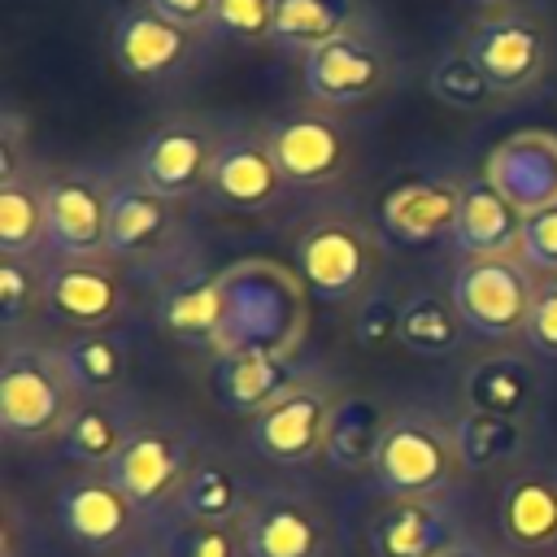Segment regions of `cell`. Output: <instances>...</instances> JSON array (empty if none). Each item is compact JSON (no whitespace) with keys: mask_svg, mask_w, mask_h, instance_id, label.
<instances>
[{"mask_svg":"<svg viewBox=\"0 0 557 557\" xmlns=\"http://www.w3.org/2000/svg\"><path fill=\"white\" fill-rule=\"evenodd\" d=\"M222 292V326L213 339L218 357L239 352H274L296 357L309 331V287L300 270L274 257H239L218 270Z\"/></svg>","mask_w":557,"mask_h":557,"instance_id":"1","label":"cell"},{"mask_svg":"<svg viewBox=\"0 0 557 557\" xmlns=\"http://www.w3.org/2000/svg\"><path fill=\"white\" fill-rule=\"evenodd\" d=\"M78 387L65 370L61 348L4 339L0 357V426L9 444L61 440L70 413L78 409Z\"/></svg>","mask_w":557,"mask_h":557,"instance_id":"2","label":"cell"},{"mask_svg":"<svg viewBox=\"0 0 557 557\" xmlns=\"http://www.w3.org/2000/svg\"><path fill=\"white\" fill-rule=\"evenodd\" d=\"M370 474L379 492L392 500H422V496L453 492L466 474L453 422H440L422 409H405L387 418Z\"/></svg>","mask_w":557,"mask_h":557,"instance_id":"3","label":"cell"},{"mask_svg":"<svg viewBox=\"0 0 557 557\" xmlns=\"http://www.w3.org/2000/svg\"><path fill=\"white\" fill-rule=\"evenodd\" d=\"M296 270L309 296L339 305L370 287L379 270V244L366 222L348 213H322L296 235Z\"/></svg>","mask_w":557,"mask_h":557,"instance_id":"4","label":"cell"},{"mask_svg":"<svg viewBox=\"0 0 557 557\" xmlns=\"http://www.w3.org/2000/svg\"><path fill=\"white\" fill-rule=\"evenodd\" d=\"M535 287L540 283L522 257H466L453 270L448 300L457 305L470 335L509 339V335L527 331Z\"/></svg>","mask_w":557,"mask_h":557,"instance_id":"5","label":"cell"},{"mask_svg":"<svg viewBox=\"0 0 557 557\" xmlns=\"http://www.w3.org/2000/svg\"><path fill=\"white\" fill-rule=\"evenodd\" d=\"M300 83L318 109H352L392 83V52L374 30L352 26L300 57Z\"/></svg>","mask_w":557,"mask_h":557,"instance_id":"6","label":"cell"},{"mask_svg":"<svg viewBox=\"0 0 557 557\" xmlns=\"http://www.w3.org/2000/svg\"><path fill=\"white\" fill-rule=\"evenodd\" d=\"M183 200L152 191L139 178L109 183V239L104 257L131 261V265H174L183 244Z\"/></svg>","mask_w":557,"mask_h":557,"instance_id":"7","label":"cell"},{"mask_svg":"<svg viewBox=\"0 0 557 557\" xmlns=\"http://www.w3.org/2000/svg\"><path fill=\"white\" fill-rule=\"evenodd\" d=\"M466 52L500 96H513L540 83L548 65V26L531 9L505 4L466 30Z\"/></svg>","mask_w":557,"mask_h":557,"instance_id":"8","label":"cell"},{"mask_svg":"<svg viewBox=\"0 0 557 557\" xmlns=\"http://www.w3.org/2000/svg\"><path fill=\"white\" fill-rule=\"evenodd\" d=\"M191 466H196L191 448H187V440L178 431L144 422V426H135L126 435V444L104 466V474L139 513H152V509H161L165 500L178 496V487L191 474Z\"/></svg>","mask_w":557,"mask_h":557,"instance_id":"9","label":"cell"},{"mask_svg":"<svg viewBox=\"0 0 557 557\" xmlns=\"http://www.w3.org/2000/svg\"><path fill=\"white\" fill-rule=\"evenodd\" d=\"M218 139L205 122L196 117H170L161 122L139 148H135V178L148 183L161 196L187 200L209 187V170L218 157Z\"/></svg>","mask_w":557,"mask_h":557,"instance_id":"10","label":"cell"},{"mask_svg":"<svg viewBox=\"0 0 557 557\" xmlns=\"http://www.w3.org/2000/svg\"><path fill=\"white\" fill-rule=\"evenodd\" d=\"M335 400L339 396L322 379H300L252 418V448L274 466H305L309 457H322Z\"/></svg>","mask_w":557,"mask_h":557,"instance_id":"11","label":"cell"},{"mask_svg":"<svg viewBox=\"0 0 557 557\" xmlns=\"http://www.w3.org/2000/svg\"><path fill=\"white\" fill-rule=\"evenodd\" d=\"M239 540L248 557H322L331 527L309 496L257 492L239 518Z\"/></svg>","mask_w":557,"mask_h":557,"instance_id":"12","label":"cell"},{"mask_svg":"<svg viewBox=\"0 0 557 557\" xmlns=\"http://www.w3.org/2000/svg\"><path fill=\"white\" fill-rule=\"evenodd\" d=\"M48 248L61 261H96L109 239V187L91 174H48L44 178Z\"/></svg>","mask_w":557,"mask_h":557,"instance_id":"13","label":"cell"},{"mask_svg":"<svg viewBox=\"0 0 557 557\" xmlns=\"http://www.w3.org/2000/svg\"><path fill=\"white\" fill-rule=\"evenodd\" d=\"M265 139H270V152H274L283 178L296 187H318L348 170V135H344L339 117L326 109L283 113L265 131Z\"/></svg>","mask_w":557,"mask_h":557,"instance_id":"14","label":"cell"},{"mask_svg":"<svg viewBox=\"0 0 557 557\" xmlns=\"http://www.w3.org/2000/svg\"><path fill=\"white\" fill-rule=\"evenodd\" d=\"M461 183L466 178H444V174H409L392 183L379 205V231L405 248H426L453 235L461 209Z\"/></svg>","mask_w":557,"mask_h":557,"instance_id":"15","label":"cell"},{"mask_svg":"<svg viewBox=\"0 0 557 557\" xmlns=\"http://www.w3.org/2000/svg\"><path fill=\"white\" fill-rule=\"evenodd\" d=\"M479 174L522 213H540L557 205V135L540 126L513 131L487 152Z\"/></svg>","mask_w":557,"mask_h":557,"instance_id":"16","label":"cell"},{"mask_svg":"<svg viewBox=\"0 0 557 557\" xmlns=\"http://www.w3.org/2000/svg\"><path fill=\"white\" fill-rule=\"evenodd\" d=\"M287 178L270 152V139L257 131H231L218 139V157L209 170V196L239 213H261L283 196Z\"/></svg>","mask_w":557,"mask_h":557,"instance_id":"17","label":"cell"},{"mask_svg":"<svg viewBox=\"0 0 557 557\" xmlns=\"http://www.w3.org/2000/svg\"><path fill=\"white\" fill-rule=\"evenodd\" d=\"M370 557H444L461 540V513L457 505L440 496L422 500H392L370 518Z\"/></svg>","mask_w":557,"mask_h":557,"instance_id":"18","label":"cell"},{"mask_svg":"<svg viewBox=\"0 0 557 557\" xmlns=\"http://www.w3.org/2000/svg\"><path fill=\"white\" fill-rule=\"evenodd\" d=\"M191 57V30L157 17L148 4H131L113 22V61L135 83H165Z\"/></svg>","mask_w":557,"mask_h":557,"instance_id":"19","label":"cell"},{"mask_svg":"<svg viewBox=\"0 0 557 557\" xmlns=\"http://www.w3.org/2000/svg\"><path fill=\"white\" fill-rule=\"evenodd\" d=\"M57 527L83 544V548H117L131 531H135V518L139 509L109 483V474H83L74 483H65L57 492Z\"/></svg>","mask_w":557,"mask_h":557,"instance_id":"20","label":"cell"},{"mask_svg":"<svg viewBox=\"0 0 557 557\" xmlns=\"http://www.w3.org/2000/svg\"><path fill=\"white\" fill-rule=\"evenodd\" d=\"M126 305L122 278L96 261H52L48 265V287H44V309L74 331H96L109 326Z\"/></svg>","mask_w":557,"mask_h":557,"instance_id":"21","label":"cell"},{"mask_svg":"<svg viewBox=\"0 0 557 557\" xmlns=\"http://www.w3.org/2000/svg\"><path fill=\"white\" fill-rule=\"evenodd\" d=\"M522 226H527V213L513 200H505L483 174H474L461 183V209L448 244L461 257H518Z\"/></svg>","mask_w":557,"mask_h":557,"instance_id":"22","label":"cell"},{"mask_svg":"<svg viewBox=\"0 0 557 557\" xmlns=\"http://www.w3.org/2000/svg\"><path fill=\"white\" fill-rule=\"evenodd\" d=\"M305 374V366H296V357H274V352H239V357H218L213 370V392L222 400V409L231 413H261L265 405H274L283 392H292Z\"/></svg>","mask_w":557,"mask_h":557,"instance_id":"23","label":"cell"},{"mask_svg":"<svg viewBox=\"0 0 557 557\" xmlns=\"http://www.w3.org/2000/svg\"><path fill=\"white\" fill-rule=\"evenodd\" d=\"M157 326L191 348H213L218 326H222V292H218V274H200V270H178L165 278L161 296H157Z\"/></svg>","mask_w":557,"mask_h":557,"instance_id":"24","label":"cell"},{"mask_svg":"<svg viewBox=\"0 0 557 557\" xmlns=\"http://www.w3.org/2000/svg\"><path fill=\"white\" fill-rule=\"evenodd\" d=\"M500 535L513 548H553L557 544V474L548 470H522L500 487Z\"/></svg>","mask_w":557,"mask_h":557,"instance_id":"25","label":"cell"},{"mask_svg":"<svg viewBox=\"0 0 557 557\" xmlns=\"http://www.w3.org/2000/svg\"><path fill=\"white\" fill-rule=\"evenodd\" d=\"M387 418L379 413V405L370 396H339L326 422V440H322V461L339 474H366L374 470L379 457V440H383Z\"/></svg>","mask_w":557,"mask_h":557,"instance_id":"26","label":"cell"},{"mask_svg":"<svg viewBox=\"0 0 557 557\" xmlns=\"http://www.w3.org/2000/svg\"><path fill=\"white\" fill-rule=\"evenodd\" d=\"M48 244L44 178L22 174L13 157H0V252L30 257Z\"/></svg>","mask_w":557,"mask_h":557,"instance_id":"27","label":"cell"},{"mask_svg":"<svg viewBox=\"0 0 557 557\" xmlns=\"http://www.w3.org/2000/svg\"><path fill=\"white\" fill-rule=\"evenodd\" d=\"M466 405L474 413H496V418H531L535 409V374L522 357H483L466 370L461 379Z\"/></svg>","mask_w":557,"mask_h":557,"instance_id":"28","label":"cell"},{"mask_svg":"<svg viewBox=\"0 0 557 557\" xmlns=\"http://www.w3.org/2000/svg\"><path fill=\"white\" fill-rule=\"evenodd\" d=\"M361 17V0H274V44L292 52H309L352 26Z\"/></svg>","mask_w":557,"mask_h":557,"instance_id":"29","label":"cell"},{"mask_svg":"<svg viewBox=\"0 0 557 557\" xmlns=\"http://www.w3.org/2000/svg\"><path fill=\"white\" fill-rule=\"evenodd\" d=\"M174 509L183 522H213V527H231L244 518L248 509V492L244 483L222 466V461H196L191 474L183 479Z\"/></svg>","mask_w":557,"mask_h":557,"instance_id":"30","label":"cell"},{"mask_svg":"<svg viewBox=\"0 0 557 557\" xmlns=\"http://www.w3.org/2000/svg\"><path fill=\"white\" fill-rule=\"evenodd\" d=\"M135 431V422H126L109 400L100 396H83L78 409L70 413L65 431H61V448L70 461L83 466H109L117 457V448L126 444V435Z\"/></svg>","mask_w":557,"mask_h":557,"instance_id":"31","label":"cell"},{"mask_svg":"<svg viewBox=\"0 0 557 557\" xmlns=\"http://www.w3.org/2000/svg\"><path fill=\"white\" fill-rule=\"evenodd\" d=\"M65 357V370L78 387V396H104L126 379V348L113 331L96 326V331H74L65 335V344H57Z\"/></svg>","mask_w":557,"mask_h":557,"instance_id":"32","label":"cell"},{"mask_svg":"<svg viewBox=\"0 0 557 557\" xmlns=\"http://www.w3.org/2000/svg\"><path fill=\"white\" fill-rule=\"evenodd\" d=\"M466 339V322L457 313L453 300L435 296V292H413L405 296L400 309V344L418 357H448L457 352Z\"/></svg>","mask_w":557,"mask_h":557,"instance_id":"33","label":"cell"},{"mask_svg":"<svg viewBox=\"0 0 557 557\" xmlns=\"http://www.w3.org/2000/svg\"><path fill=\"white\" fill-rule=\"evenodd\" d=\"M453 435H457L466 470L509 466L527 448V422L522 418H496V413H474V409H466L453 422Z\"/></svg>","mask_w":557,"mask_h":557,"instance_id":"34","label":"cell"},{"mask_svg":"<svg viewBox=\"0 0 557 557\" xmlns=\"http://www.w3.org/2000/svg\"><path fill=\"white\" fill-rule=\"evenodd\" d=\"M431 91L435 100L453 104V109H487L500 91L487 83V74L470 61V52H444L435 65H431Z\"/></svg>","mask_w":557,"mask_h":557,"instance_id":"35","label":"cell"},{"mask_svg":"<svg viewBox=\"0 0 557 557\" xmlns=\"http://www.w3.org/2000/svg\"><path fill=\"white\" fill-rule=\"evenodd\" d=\"M44 287H48V265L39 270L30 257H17V252L0 257V318H4V331H13L30 309L44 305Z\"/></svg>","mask_w":557,"mask_h":557,"instance_id":"36","label":"cell"},{"mask_svg":"<svg viewBox=\"0 0 557 557\" xmlns=\"http://www.w3.org/2000/svg\"><path fill=\"white\" fill-rule=\"evenodd\" d=\"M209 30L244 44L274 39V0H213Z\"/></svg>","mask_w":557,"mask_h":557,"instance_id":"37","label":"cell"},{"mask_svg":"<svg viewBox=\"0 0 557 557\" xmlns=\"http://www.w3.org/2000/svg\"><path fill=\"white\" fill-rule=\"evenodd\" d=\"M400 309L405 300H396L392 292H370L361 305H357V318H352V339L361 348H387L392 339H400Z\"/></svg>","mask_w":557,"mask_h":557,"instance_id":"38","label":"cell"},{"mask_svg":"<svg viewBox=\"0 0 557 557\" xmlns=\"http://www.w3.org/2000/svg\"><path fill=\"white\" fill-rule=\"evenodd\" d=\"M239 535L231 527H213V522H178L165 540V557H235L239 553Z\"/></svg>","mask_w":557,"mask_h":557,"instance_id":"39","label":"cell"},{"mask_svg":"<svg viewBox=\"0 0 557 557\" xmlns=\"http://www.w3.org/2000/svg\"><path fill=\"white\" fill-rule=\"evenodd\" d=\"M531 274H544V278H557V205L540 209V213H527V226H522V252Z\"/></svg>","mask_w":557,"mask_h":557,"instance_id":"40","label":"cell"},{"mask_svg":"<svg viewBox=\"0 0 557 557\" xmlns=\"http://www.w3.org/2000/svg\"><path fill=\"white\" fill-rule=\"evenodd\" d=\"M527 344L544 357H557V278H544L535 287V305L527 318Z\"/></svg>","mask_w":557,"mask_h":557,"instance_id":"41","label":"cell"},{"mask_svg":"<svg viewBox=\"0 0 557 557\" xmlns=\"http://www.w3.org/2000/svg\"><path fill=\"white\" fill-rule=\"evenodd\" d=\"M157 17H165V22H174V26H183V30H205L209 26V17H213V0H144Z\"/></svg>","mask_w":557,"mask_h":557,"instance_id":"42","label":"cell"},{"mask_svg":"<svg viewBox=\"0 0 557 557\" xmlns=\"http://www.w3.org/2000/svg\"><path fill=\"white\" fill-rule=\"evenodd\" d=\"M444 557H487L483 548H474V544H457L453 553H444Z\"/></svg>","mask_w":557,"mask_h":557,"instance_id":"43","label":"cell"},{"mask_svg":"<svg viewBox=\"0 0 557 557\" xmlns=\"http://www.w3.org/2000/svg\"><path fill=\"white\" fill-rule=\"evenodd\" d=\"M470 4H479V9H505V4H513V0H470Z\"/></svg>","mask_w":557,"mask_h":557,"instance_id":"44","label":"cell"}]
</instances>
